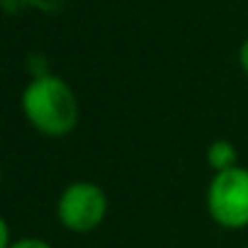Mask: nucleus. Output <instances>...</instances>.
<instances>
[{"mask_svg":"<svg viewBox=\"0 0 248 248\" xmlns=\"http://www.w3.org/2000/svg\"><path fill=\"white\" fill-rule=\"evenodd\" d=\"M22 109L32 127L44 137H68L80 119V107L73 88L59 78L42 73L22 93Z\"/></svg>","mask_w":248,"mask_h":248,"instance_id":"obj_1","label":"nucleus"},{"mask_svg":"<svg viewBox=\"0 0 248 248\" xmlns=\"http://www.w3.org/2000/svg\"><path fill=\"white\" fill-rule=\"evenodd\" d=\"M207 212L224 229L248 226V168L233 166L214 173L207 187Z\"/></svg>","mask_w":248,"mask_h":248,"instance_id":"obj_2","label":"nucleus"},{"mask_svg":"<svg viewBox=\"0 0 248 248\" xmlns=\"http://www.w3.org/2000/svg\"><path fill=\"white\" fill-rule=\"evenodd\" d=\"M56 217L68 231L90 233L107 217V195L95 183H71L56 202Z\"/></svg>","mask_w":248,"mask_h":248,"instance_id":"obj_3","label":"nucleus"},{"mask_svg":"<svg viewBox=\"0 0 248 248\" xmlns=\"http://www.w3.org/2000/svg\"><path fill=\"white\" fill-rule=\"evenodd\" d=\"M238 154H236V146L226 139H217L207 146V166L214 170V173H221V170H229L236 163Z\"/></svg>","mask_w":248,"mask_h":248,"instance_id":"obj_4","label":"nucleus"},{"mask_svg":"<svg viewBox=\"0 0 248 248\" xmlns=\"http://www.w3.org/2000/svg\"><path fill=\"white\" fill-rule=\"evenodd\" d=\"M10 248H51V246L46 241H42V238H20Z\"/></svg>","mask_w":248,"mask_h":248,"instance_id":"obj_5","label":"nucleus"},{"mask_svg":"<svg viewBox=\"0 0 248 248\" xmlns=\"http://www.w3.org/2000/svg\"><path fill=\"white\" fill-rule=\"evenodd\" d=\"M238 63H241V68H243V73L248 76V37L241 42V46H238Z\"/></svg>","mask_w":248,"mask_h":248,"instance_id":"obj_6","label":"nucleus"},{"mask_svg":"<svg viewBox=\"0 0 248 248\" xmlns=\"http://www.w3.org/2000/svg\"><path fill=\"white\" fill-rule=\"evenodd\" d=\"M13 246V241H10V226H8V221H3L0 224V248H10Z\"/></svg>","mask_w":248,"mask_h":248,"instance_id":"obj_7","label":"nucleus"},{"mask_svg":"<svg viewBox=\"0 0 248 248\" xmlns=\"http://www.w3.org/2000/svg\"><path fill=\"white\" fill-rule=\"evenodd\" d=\"M246 248H248V246H246Z\"/></svg>","mask_w":248,"mask_h":248,"instance_id":"obj_8","label":"nucleus"}]
</instances>
